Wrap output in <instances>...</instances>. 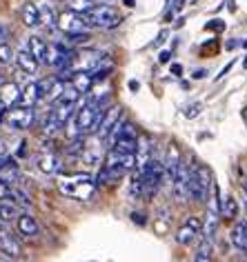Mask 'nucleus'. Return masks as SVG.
<instances>
[{
  "label": "nucleus",
  "mask_w": 247,
  "mask_h": 262,
  "mask_svg": "<svg viewBox=\"0 0 247 262\" xmlns=\"http://www.w3.org/2000/svg\"><path fill=\"white\" fill-rule=\"evenodd\" d=\"M172 74L174 76H180V74H183V67H180V64H172Z\"/></svg>",
  "instance_id": "nucleus-36"
},
{
  "label": "nucleus",
  "mask_w": 247,
  "mask_h": 262,
  "mask_svg": "<svg viewBox=\"0 0 247 262\" xmlns=\"http://www.w3.org/2000/svg\"><path fill=\"white\" fill-rule=\"evenodd\" d=\"M65 5H67L69 11H76V14H83V16H85L96 3H94V0H65Z\"/></svg>",
  "instance_id": "nucleus-26"
},
{
  "label": "nucleus",
  "mask_w": 247,
  "mask_h": 262,
  "mask_svg": "<svg viewBox=\"0 0 247 262\" xmlns=\"http://www.w3.org/2000/svg\"><path fill=\"white\" fill-rule=\"evenodd\" d=\"M243 189H245V191H247V182H245V187H243Z\"/></svg>",
  "instance_id": "nucleus-46"
},
{
  "label": "nucleus",
  "mask_w": 247,
  "mask_h": 262,
  "mask_svg": "<svg viewBox=\"0 0 247 262\" xmlns=\"http://www.w3.org/2000/svg\"><path fill=\"white\" fill-rule=\"evenodd\" d=\"M232 245L240 249V251H247V220H238L236 225L232 227Z\"/></svg>",
  "instance_id": "nucleus-13"
},
{
  "label": "nucleus",
  "mask_w": 247,
  "mask_h": 262,
  "mask_svg": "<svg viewBox=\"0 0 247 262\" xmlns=\"http://www.w3.org/2000/svg\"><path fill=\"white\" fill-rule=\"evenodd\" d=\"M18 207L14 205L11 200H0V222H11V220H16L18 218Z\"/></svg>",
  "instance_id": "nucleus-22"
},
{
  "label": "nucleus",
  "mask_w": 247,
  "mask_h": 262,
  "mask_svg": "<svg viewBox=\"0 0 247 262\" xmlns=\"http://www.w3.org/2000/svg\"><path fill=\"white\" fill-rule=\"evenodd\" d=\"M3 42H7V27L0 23V45H3Z\"/></svg>",
  "instance_id": "nucleus-33"
},
{
  "label": "nucleus",
  "mask_w": 247,
  "mask_h": 262,
  "mask_svg": "<svg viewBox=\"0 0 247 262\" xmlns=\"http://www.w3.org/2000/svg\"><path fill=\"white\" fill-rule=\"evenodd\" d=\"M69 80H71V87H74L78 94H87V91L92 89V84H94V78L89 76V71H76Z\"/></svg>",
  "instance_id": "nucleus-17"
},
{
  "label": "nucleus",
  "mask_w": 247,
  "mask_h": 262,
  "mask_svg": "<svg viewBox=\"0 0 247 262\" xmlns=\"http://www.w3.org/2000/svg\"><path fill=\"white\" fill-rule=\"evenodd\" d=\"M243 45H245V47H247V42H243Z\"/></svg>",
  "instance_id": "nucleus-47"
},
{
  "label": "nucleus",
  "mask_w": 247,
  "mask_h": 262,
  "mask_svg": "<svg viewBox=\"0 0 247 262\" xmlns=\"http://www.w3.org/2000/svg\"><path fill=\"white\" fill-rule=\"evenodd\" d=\"M0 98H3L5 107H11V104L20 102V89H18L16 82H5L3 87H0Z\"/></svg>",
  "instance_id": "nucleus-16"
},
{
  "label": "nucleus",
  "mask_w": 247,
  "mask_h": 262,
  "mask_svg": "<svg viewBox=\"0 0 247 262\" xmlns=\"http://www.w3.org/2000/svg\"><path fill=\"white\" fill-rule=\"evenodd\" d=\"M112 149L118 154H136V149H138V138H116L112 142Z\"/></svg>",
  "instance_id": "nucleus-21"
},
{
  "label": "nucleus",
  "mask_w": 247,
  "mask_h": 262,
  "mask_svg": "<svg viewBox=\"0 0 247 262\" xmlns=\"http://www.w3.org/2000/svg\"><path fill=\"white\" fill-rule=\"evenodd\" d=\"M67 89V82L63 80V78H47V80H43L40 82V94H43V100H47V102H56L58 98L63 96V91Z\"/></svg>",
  "instance_id": "nucleus-7"
},
{
  "label": "nucleus",
  "mask_w": 247,
  "mask_h": 262,
  "mask_svg": "<svg viewBox=\"0 0 247 262\" xmlns=\"http://www.w3.org/2000/svg\"><path fill=\"white\" fill-rule=\"evenodd\" d=\"M85 20L89 23V27L114 29L120 25V14L114 7H109V5H94L85 14Z\"/></svg>",
  "instance_id": "nucleus-2"
},
{
  "label": "nucleus",
  "mask_w": 247,
  "mask_h": 262,
  "mask_svg": "<svg viewBox=\"0 0 247 262\" xmlns=\"http://www.w3.org/2000/svg\"><path fill=\"white\" fill-rule=\"evenodd\" d=\"M200 109H203L200 102H194V104H190V107H185V118H196L200 114Z\"/></svg>",
  "instance_id": "nucleus-30"
},
{
  "label": "nucleus",
  "mask_w": 247,
  "mask_h": 262,
  "mask_svg": "<svg viewBox=\"0 0 247 262\" xmlns=\"http://www.w3.org/2000/svg\"><path fill=\"white\" fill-rule=\"evenodd\" d=\"M243 118H245V122H247V109L243 111Z\"/></svg>",
  "instance_id": "nucleus-44"
},
{
  "label": "nucleus",
  "mask_w": 247,
  "mask_h": 262,
  "mask_svg": "<svg viewBox=\"0 0 247 262\" xmlns=\"http://www.w3.org/2000/svg\"><path fill=\"white\" fill-rule=\"evenodd\" d=\"M134 3H136V0H122V5H125V7H134Z\"/></svg>",
  "instance_id": "nucleus-40"
},
{
  "label": "nucleus",
  "mask_w": 247,
  "mask_h": 262,
  "mask_svg": "<svg viewBox=\"0 0 247 262\" xmlns=\"http://www.w3.org/2000/svg\"><path fill=\"white\" fill-rule=\"evenodd\" d=\"M132 220L138 222V225H145V215L142 213H132Z\"/></svg>",
  "instance_id": "nucleus-34"
},
{
  "label": "nucleus",
  "mask_w": 247,
  "mask_h": 262,
  "mask_svg": "<svg viewBox=\"0 0 247 262\" xmlns=\"http://www.w3.org/2000/svg\"><path fill=\"white\" fill-rule=\"evenodd\" d=\"M194 176H196L198 185H200V189H203V195H205V200H207V193H210L212 187H214V182H212V171H210V169H207L205 165H196V167H194Z\"/></svg>",
  "instance_id": "nucleus-18"
},
{
  "label": "nucleus",
  "mask_w": 247,
  "mask_h": 262,
  "mask_svg": "<svg viewBox=\"0 0 247 262\" xmlns=\"http://www.w3.org/2000/svg\"><path fill=\"white\" fill-rule=\"evenodd\" d=\"M3 118H5V122H7L11 129L25 131V129L34 127L36 111H34V107H25V104H20V107H9L7 111H5Z\"/></svg>",
  "instance_id": "nucleus-3"
},
{
  "label": "nucleus",
  "mask_w": 247,
  "mask_h": 262,
  "mask_svg": "<svg viewBox=\"0 0 247 262\" xmlns=\"http://www.w3.org/2000/svg\"><path fill=\"white\" fill-rule=\"evenodd\" d=\"M25 49H27L29 54L34 56L36 60L43 64V60H45V51H47V45H45V40H43V38H38V36H31L29 40H27V45H25Z\"/></svg>",
  "instance_id": "nucleus-19"
},
{
  "label": "nucleus",
  "mask_w": 247,
  "mask_h": 262,
  "mask_svg": "<svg viewBox=\"0 0 247 262\" xmlns=\"http://www.w3.org/2000/svg\"><path fill=\"white\" fill-rule=\"evenodd\" d=\"M23 23H25V27H29V29H38L40 27V11H38V5L34 3H27L23 7Z\"/></svg>",
  "instance_id": "nucleus-15"
},
{
  "label": "nucleus",
  "mask_w": 247,
  "mask_h": 262,
  "mask_svg": "<svg viewBox=\"0 0 247 262\" xmlns=\"http://www.w3.org/2000/svg\"><path fill=\"white\" fill-rule=\"evenodd\" d=\"M190 173H192V167L187 165V160L183 158L180 165L176 169V176L172 180V189H174V195H176L178 202H187L190 200V191H187V185H190Z\"/></svg>",
  "instance_id": "nucleus-4"
},
{
  "label": "nucleus",
  "mask_w": 247,
  "mask_h": 262,
  "mask_svg": "<svg viewBox=\"0 0 247 262\" xmlns=\"http://www.w3.org/2000/svg\"><path fill=\"white\" fill-rule=\"evenodd\" d=\"M170 58H172V54H170V51H160L158 60H160V62H170Z\"/></svg>",
  "instance_id": "nucleus-35"
},
{
  "label": "nucleus",
  "mask_w": 247,
  "mask_h": 262,
  "mask_svg": "<svg viewBox=\"0 0 247 262\" xmlns=\"http://www.w3.org/2000/svg\"><path fill=\"white\" fill-rule=\"evenodd\" d=\"M0 251L7 253L9 258H18V255H20V245H18V240H14L11 235L0 233Z\"/></svg>",
  "instance_id": "nucleus-20"
},
{
  "label": "nucleus",
  "mask_w": 247,
  "mask_h": 262,
  "mask_svg": "<svg viewBox=\"0 0 247 262\" xmlns=\"http://www.w3.org/2000/svg\"><path fill=\"white\" fill-rule=\"evenodd\" d=\"M243 207H245V211H247V191H243Z\"/></svg>",
  "instance_id": "nucleus-41"
},
{
  "label": "nucleus",
  "mask_w": 247,
  "mask_h": 262,
  "mask_svg": "<svg viewBox=\"0 0 247 262\" xmlns=\"http://www.w3.org/2000/svg\"><path fill=\"white\" fill-rule=\"evenodd\" d=\"M165 38H167V31H162V34L158 36V40H154V45L158 47V45H162V40H165Z\"/></svg>",
  "instance_id": "nucleus-37"
},
{
  "label": "nucleus",
  "mask_w": 247,
  "mask_h": 262,
  "mask_svg": "<svg viewBox=\"0 0 247 262\" xmlns=\"http://www.w3.org/2000/svg\"><path fill=\"white\" fill-rule=\"evenodd\" d=\"M118 118H120V107H109L102 111V118H100V122H98V127H96V134L98 136H107L109 131H112V127L116 122H118Z\"/></svg>",
  "instance_id": "nucleus-10"
},
{
  "label": "nucleus",
  "mask_w": 247,
  "mask_h": 262,
  "mask_svg": "<svg viewBox=\"0 0 247 262\" xmlns=\"http://www.w3.org/2000/svg\"><path fill=\"white\" fill-rule=\"evenodd\" d=\"M212 253H214V247H212V240H203L194 253V262H212Z\"/></svg>",
  "instance_id": "nucleus-24"
},
{
  "label": "nucleus",
  "mask_w": 247,
  "mask_h": 262,
  "mask_svg": "<svg viewBox=\"0 0 247 262\" xmlns=\"http://www.w3.org/2000/svg\"><path fill=\"white\" fill-rule=\"evenodd\" d=\"M167 7H170V9L176 7V0H167Z\"/></svg>",
  "instance_id": "nucleus-42"
},
{
  "label": "nucleus",
  "mask_w": 247,
  "mask_h": 262,
  "mask_svg": "<svg viewBox=\"0 0 247 262\" xmlns=\"http://www.w3.org/2000/svg\"><path fill=\"white\" fill-rule=\"evenodd\" d=\"M198 231H200V220L196 218V215H192V218L176 231L174 240H176L180 247H187V245H192V242H194V238L198 235Z\"/></svg>",
  "instance_id": "nucleus-9"
},
{
  "label": "nucleus",
  "mask_w": 247,
  "mask_h": 262,
  "mask_svg": "<svg viewBox=\"0 0 247 262\" xmlns=\"http://www.w3.org/2000/svg\"><path fill=\"white\" fill-rule=\"evenodd\" d=\"M180 160H183V156H180L178 147L172 145L170 149H167L165 160H162V180H165V182H170V185H172V180H174V176H176V169L180 165Z\"/></svg>",
  "instance_id": "nucleus-8"
},
{
  "label": "nucleus",
  "mask_w": 247,
  "mask_h": 262,
  "mask_svg": "<svg viewBox=\"0 0 247 262\" xmlns=\"http://www.w3.org/2000/svg\"><path fill=\"white\" fill-rule=\"evenodd\" d=\"M38 11H40V23L47 29L58 27V16H56V11L51 9V5H43V7H38Z\"/></svg>",
  "instance_id": "nucleus-23"
},
{
  "label": "nucleus",
  "mask_w": 247,
  "mask_h": 262,
  "mask_svg": "<svg viewBox=\"0 0 247 262\" xmlns=\"http://www.w3.org/2000/svg\"><path fill=\"white\" fill-rule=\"evenodd\" d=\"M14 60H16L18 67H20V71H25V74H29V76H34L36 71H38V67H40V62H38L27 49H20V51H18Z\"/></svg>",
  "instance_id": "nucleus-12"
},
{
  "label": "nucleus",
  "mask_w": 247,
  "mask_h": 262,
  "mask_svg": "<svg viewBox=\"0 0 247 262\" xmlns=\"http://www.w3.org/2000/svg\"><path fill=\"white\" fill-rule=\"evenodd\" d=\"M220 215L227 220H234L238 215V202L232 198V195H227V198L220 202Z\"/></svg>",
  "instance_id": "nucleus-25"
},
{
  "label": "nucleus",
  "mask_w": 247,
  "mask_h": 262,
  "mask_svg": "<svg viewBox=\"0 0 247 262\" xmlns=\"http://www.w3.org/2000/svg\"><path fill=\"white\" fill-rule=\"evenodd\" d=\"M232 67H234V60H232L230 64H227V67H223V69H220V74L216 76V80H223V78H225L227 74H230V69H232Z\"/></svg>",
  "instance_id": "nucleus-32"
},
{
  "label": "nucleus",
  "mask_w": 247,
  "mask_h": 262,
  "mask_svg": "<svg viewBox=\"0 0 247 262\" xmlns=\"http://www.w3.org/2000/svg\"><path fill=\"white\" fill-rule=\"evenodd\" d=\"M14 58H16V54H14V49H11L7 42L0 45V64H7V62L14 60Z\"/></svg>",
  "instance_id": "nucleus-28"
},
{
  "label": "nucleus",
  "mask_w": 247,
  "mask_h": 262,
  "mask_svg": "<svg viewBox=\"0 0 247 262\" xmlns=\"http://www.w3.org/2000/svg\"><path fill=\"white\" fill-rule=\"evenodd\" d=\"M245 262H247V260H245Z\"/></svg>",
  "instance_id": "nucleus-48"
},
{
  "label": "nucleus",
  "mask_w": 247,
  "mask_h": 262,
  "mask_svg": "<svg viewBox=\"0 0 247 262\" xmlns=\"http://www.w3.org/2000/svg\"><path fill=\"white\" fill-rule=\"evenodd\" d=\"M16 225H18V231L23 235H27V238H38V233H40V227H38L36 218L29 213H18Z\"/></svg>",
  "instance_id": "nucleus-11"
},
{
  "label": "nucleus",
  "mask_w": 247,
  "mask_h": 262,
  "mask_svg": "<svg viewBox=\"0 0 247 262\" xmlns=\"http://www.w3.org/2000/svg\"><path fill=\"white\" fill-rule=\"evenodd\" d=\"M60 191L69 198H78V200H87L89 195L94 193V180L92 176L87 173H71V176H65L60 180Z\"/></svg>",
  "instance_id": "nucleus-1"
},
{
  "label": "nucleus",
  "mask_w": 247,
  "mask_h": 262,
  "mask_svg": "<svg viewBox=\"0 0 247 262\" xmlns=\"http://www.w3.org/2000/svg\"><path fill=\"white\" fill-rule=\"evenodd\" d=\"M40 169L45 173H56V171H60V160L54 154H47L40 158Z\"/></svg>",
  "instance_id": "nucleus-27"
},
{
  "label": "nucleus",
  "mask_w": 247,
  "mask_h": 262,
  "mask_svg": "<svg viewBox=\"0 0 247 262\" xmlns=\"http://www.w3.org/2000/svg\"><path fill=\"white\" fill-rule=\"evenodd\" d=\"M98 111L100 109L96 107V104H92V102L83 104V107H76V111H74V116H76V120H74L76 129L80 131V134H89L92 127H94V122H96V114H98Z\"/></svg>",
  "instance_id": "nucleus-6"
},
{
  "label": "nucleus",
  "mask_w": 247,
  "mask_h": 262,
  "mask_svg": "<svg viewBox=\"0 0 247 262\" xmlns=\"http://www.w3.org/2000/svg\"><path fill=\"white\" fill-rule=\"evenodd\" d=\"M138 87H140V84L136 82V80H132V82H129V89H132V91H138Z\"/></svg>",
  "instance_id": "nucleus-39"
},
{
  "label": "nucleus",
  "mask_w": 247,
  "mask_h": 262,
  "mask_svg": "<svg viewBox=\"0 0 247 262\" xmlns=\"http://www.w3.org/2000/svg\"><path fill=\"white\" fill-rule=\"evenodd\" d=\"M89 40V34H87V31H80V34H67V42L69 45H85Z\"/></svg>",
  "instance_id": "nucleus-29"
},
{
  "label": "nucleus",
  "mask_w": 247,
  "mask_h": 262,
  "mask_svg": "<svg viewBox=\"0 0 247 262\" xmlns=\"http://www.w3.org/2000/svg\"><path fill=\"white\" fill-rule=\"evenodd\" d=\"M40 100H43L40 82H29L20 94V104H25V107H36V102H40Z\"/></svg>",
  "instance_id": "nucleus-14"
},
{
  "label": "nucleus",
  "mask_w": 247,
  "mask_h": 262,
  "mask_svg": "<svg viewBox=\"0 0 247 262\" xmlns=\"http://www.w3.org/2000/svg\"><path fill=\"white\" fill-rule=\"evenodd\" d=\"M245 69H247V56H245Z\"/></svg>",
  "instance_id": "nucleus-45"
},
{
  "label": "nucleus",
  "mask_w": 247,
  "mask_h": 262,
  "mask_svg": "<svg viewBox=\"0 0 247 262\" xmlns=\"http://www.w3.org/2000/svg\"><path fill=\"white\" fill-rule=\"evenodd\" d=\"M58 27H60L65 34H80V31L89 29V23L85 20L83 14H76V11H65V14L58 16Z\"/></svg>",
  "instance_id": "nucleus-5"
},
{
  "label": "nucleus",
  "mask_w": 247,
  "mask_h": 262,
  "mask_svg": "<svg viewBox=\"0 0 247 262\" xmlns=\"http://www.w3.org/2000/svg\"><path fill=\"white\" fill-rule=\"evenodd\" d=\"M3 156H5V149H3V145H0V158H3Z\"/></svg>",
  "instance_id": "nucleus-43"
},
{
  "label": "nucleus",
  "mask_w": 247,
  "mask_h": 262,
  "mask_svg": "<svg viewBox=\"0 0 247 262\" xmlns=\"http://www.w3.org/2000/svg\"><path fill=\"white\" fill-rule=\"evenodd\" d=\"M9 185H7V182H5L3 178H0V200H5V198H9Z\"/></svg>",
  "instance_id": "nucleus-31"
},
{
  "label": "nucleus",
  "mask_w": 247,
  "mask_h": 262,
  "mask_svg": "<svg viewBox=\"0 0 247 262\" xmlns=\"http://www.w3.org/2000/svg\"><path fill=\"white\" fill-rule=\"evenodd\" d=\"M5 111H7V107H5V102H3V98H0V118L5 116Z\"/></svg>",
  "instance_id": "nucleus-38"
}]
</instances>
